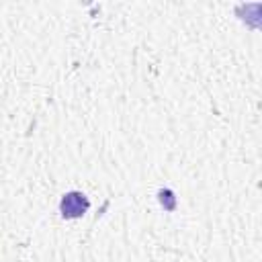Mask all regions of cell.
Wrapping results in <instances>:
<instances>
[{
	"label": "cell",
	"mask_w": 262,
	"mask_h": 262,
	"mask_svg": "<svg viewBox=\"0 0 262 262\" xmlns=\"http://www.w3.org/2000/svg\"><path fill=\"white\" fill-rule=\"evenodd\" d=\"M90 209V201L84 192L80 190H70L61 196L59 201V213L66 217V219H78L82 217L86 211Z\"/></svg>",
	"instance_id": "6da1fadb"
},
{
	"label": "cell",
	"mask_w": 262,
	"mask_h": 262,
	"mask_svg": "<svg viewBox=\"0 0 262 262\" xmlns=\"http://www.w3.org/2000/svg\"><path fill=\"white\" fill-rule=\"evenodd\" d=\"M158 201L166 211H174L176 209V196H174V192L170 188H160L158 190Z\"/></svg>",
	"instance_id": "3957f363"
},
{
	"label": "cell",
	"mask_w": 262,
	"mask_h": 262,
	"mask_svg": "<svg viewBox=\"0 0 262 262\" xmlns=\"http://www.w3.org/2000/svg\"><path fill=\"white\" fill-rule=\"evenodd\" d=\"M235 14H237V18H239L246 27L262 31V4H260V2L237 4V6H235Z\"/></svg>",
	"instance_id": "7a4b0ae2"
}]
</instances>
